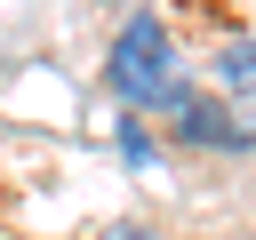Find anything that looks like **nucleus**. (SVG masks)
<instances>
[{
  "label": "nucleus",
  "mask_w": 256,
  "mask_h": 240,
  "mask_svg": "<svg viewBox=\"0 0 256 240\" xmlns=\"http://www.w3.org/2000/svg\"><path fill=\"white\" fill-rule=\"evenodd\" d=\"M104 80H112V96H120V104H184V80H176V40L160 32V16H128V24H120Z\"/></svg>",
  "instance_id": "obj_1"
},
{
  "label": "nucleus",
  "mask_w": 256,
  "mask_h": 240,
  "mask_svg": "<svg viewBox=\"0 0 256 240\" xmlns=\"http://www.w3.org/2000/svg\"><path fill=\"white\" fill-rule=\"evenodd\" d=\"M176 128H192L200 144H248V128H232V120H224L216 104H192V96L176 104Z\"/></svg>",
  "instance_id": "obj_2"
},
{
  "label": "nucleus",
  "mask_w": 256,
  "mask_h": 240,
  "mask_svg": "<svg viewBox=\"0 0 256 240\" xmlns=\"http://www.w3.org/2000/svg\"><path fill=\"white\" fill-rule=\"evenodd\" d=\"M224 88H256V40H232L224 48Z\"/></svg>",
  "instance_id": "obj_3"
},
{
  "label": "nucleus",
  "mask_w": 256,
  "mask_h": 240,
  "mask_svg": "<svg viewBox=\"0 0 256 240\" xmlns=\"http://www.w3.org/2000/svg\"><path fill=\"white\" fill-rule=\"evenodd\" d=\"M112 240H144V224H120V232H112Z\"/></svg>",
  "instance_id": "obj_4"
}]
</instances>
